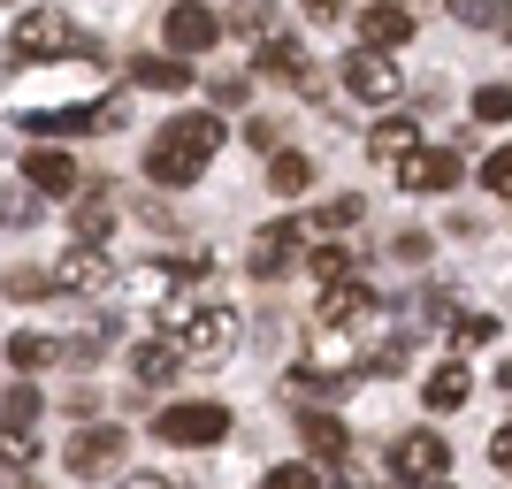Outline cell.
<instances>
[{"label": "cell", "mask_w": 512, "mask_h": 489, "mask_svg": "<svg viewBox=\"0 0 512 489\" xmlns=\"http://www.w3.org/2000/svg\"><path fill=\"white\" fill-rule=\"evenodd\" d=\"M222 115H176L161 138L146 146V176L161 184V192H192L199 176H207V161L222 153Z\"/></svg>", "instance_id": "6da1fadb"}, {"label": "cell", "mask_w": 512, "mask_h": 489, "mask_svg": "<svg viewBox=\"0 0 512 489\" xmlns=\"http://www.w3.org/2000/svg\"><path fill=\"white\" fill-rule=\"evenodd\" d=\"M230 428H237V421H230V405H214V398H192V405H169L153 436H161V444H184V451H207V444H222Z\"/></svg>", "instance_id": "7a4b0ae2"}, {"label": "cell", "mask_w": 512, "mask_h": 489, "mask_svg": "<svg viewBox=\"0 0 512 489\" xmlns=\"http://www.w3.org/2000/svg\"><path fill=\"white\" fill-rule=\"evenodd\" d=\"M344 92L367 107H390V100H406V69L390 62L383 46H352V62H344Z\"/></svg>", "instance_id": "3957f363"}, {"label": "cell", "mask_w": 512, "mask_h": 489, "mask_svg": "<svg viewBox=\"0 0 512 489\" xmlns=\"http://www.w3.org/2000/svg\"><path fill=\"white\" fill-rule=\"evenodd\" d=\"M169 337H176L184 360H207V352H222V344L237 337V314H230V306H176Z\"/></svg>", "instance_id": "277c9868"}, {"label": "cell", "mask_w": 512, "mask_h": 489, "mask_svg": "<svg viewBox=\"0 0 512 489\" xmlns=\"http://www.w3.org/2000/svg\"><path fill=\"white\" fill-rule=\"evenodd\" d=\"M123 428H107V421H92V428H77V436H69L62 444V467L69 474H85V482H100V474H115L123 467Z\"/></svg>", "instance_id": "5b68a950"}, {"label": "cell", "mask_w": 512, "mask_h": 489, "mask_svg": "<svg viewBox=\"0 0 512 489\" xmlns=\"http://www.w3.org/2000/svg\"><path fill=\"white\" fill-rule=\"evenodd\" d=\"M77 46V23L62 8H23L16 16V62H46V54H69Z\"/></svg>", "instance_id": "8992f818"}, {"label": "cell", "mask_w": 512, "mask_h": 489, "mask_svg": "<svg viewBox=\"0 0 512 489\" xmlns=\"http://www.w3.org/2000/svg\"><path fill=\"white\" fill-rule=\"evenodd\" d=\"M23 130H39V138H77V130H123V100H85V107H39V115H23Z\"/></svg>", "instance_id": "52a82bcc"}, {"label": "cell", "mask_w": 512, "mask_h": 489, "mask_svg": "<svg viewBox=\"0 0 512 489\" xmlns=\"http://www.w3.org/2000/svg\"><path fill=\"white\" fill-rule=\"evenodd\" d=\"M390 169H398V184H406L413 199H436V192H451V184H459V153H444V146H413V153H398Z\"/></svg>", "instance_id": "ba28073f"}, {"label": "cell", "mask_w": 512, "mask_h": 489, "mask_svg": "<svg viewBox=\"0 0 512 489\" xmlns=\"http://www.w3.org/2000/svg\"><path fill=\"white\" fill-rule=\"evenodd\" d=\"M161 39H169V54H207V46L222 39V16L199 8V0H176L169 16H161Z\"/></svg>", "instance_id": "9c48e42d"}, {"label": "cell", "mask_w": 512, "mask_h": 489, "mask_svg": "<svg viewBox=\"0 0 512 489\" xmlns=\"http://www.w3.org/2000/svg\"><path fill=\"white\" fill-rule=\"evenodd\" d=\"M413 31H421V16H413L406 0H367V8H360V46H383V54H398Z\"/></svg>", "instance_id": "30bf717a"}, {"label": "cell", "mask_w": 512, "mask_h": 489, "mask_svg": "<svg viewBox=\"0 0 512 489\" xmlns=\"http://www.w3.org/2000/svg\"><path fill=\"white\" fill-rule=\"evenodd\" d=\"M54 291H107V283H115V260L100 253V245H85V237H77V245H69L62 260H54Z\"/></svg>", "instance_id": "8fae6325"}, {"label": "cell", "mask_w": 512, "mask_h": 489, "mask_svg": "<svg viewBox=\"0 0 512 489\" xmlns=\"http://www.w3.org/2000/svg\"><path fill=\"white\" fill-rule=\"evenodd\" d=\"M299 253H306V222H268V230L253 237L245 268H253V276H283V268H291Z\"/></svg>", "instance_id": "7c38bea8"}, {"label": "cell", "mask_w": 512, "mask_h": 489, "mask_svg": "<svg viewBox=\"0 0 512 489\" xmlns=\"http://www.w3.org/2000/svg\"><path fill=\"white\" fill-rule=\"evenodd\" d=\"M390 467H398V482H436V474L451 467V444L444 436H398Z\"/></svg>", "instance_id": "4fadbf2b"}, {"label": "cell", "mask_w": 512, "mask_h": 489, "mask_svg": "<svg viewBox=\"0 0 512 489\" xmlns=\"http://www.w3.org/2000/svg\"><path fill=\"white\" fill-rule=\"evenodd\" d=\"M383 314V306H375V291H367V283H329V291H321V321H329V329H360V321H375Z\"/></svg>", "instance_id": "5bb4252c"}, {"label": "cell", "mask_w": 512, "mask_h": 489, "mask_svg": "<svg viewBox=\"0 0 512 489\" xmlns=\"http://www.w3.org/2000/svg\"><path fill=\"white\" fill-rule=\"evenodd\" d=\"M23 184H31V192L69 199V192H77V161H69L62 146H31V161H23Z\"/></svg>", "instance_id": "9a60e30c"}, {"label": "cell", "mask_w": 512, "mask_h": 489, "mask_svg": "<svg viewBox=\"0 0 512 489\" xmlns=\"http://www.w3.org/2000/svg\"><path fill=\"white\" fill-rule=\"evenodd\" d=\"M467 398H474V375H467V360L428 367V383H421V405H428V413H459Z\"/></svg>", "instance_id": "2e32d148"}, {"label": "cell", "mask_w": 512, "mask_h": 489, "mask_svg": "<svg viewBox=\"0 0 512 489\" xmlns=\"http://www.w3.org/2000/svg\"><path fill=\"white\" fill-rule=\"evenodd\" d=\"M299 444L314 451V459H344V451H352V428H344L337 413H321V405H314V413H299Z\"/></svg>", "instance_id": "e0dca14e"}, {"label": "cell", "mask_w": 512, "mask_h": 489, "mask_svg": "<svg viewBox=\"0 0 512 489\" xmlns=\"http://www.w3.org/2000/svg\"><path fill=\"white\" fill-rule=\"evenodd\" d=\"M176 367H184L176 337H161V344H138V352H130V375H138L146 390H169V383H176Z\"/></svg>", "instance_id": "ac0fdd59"}, {"label": "cell", "mask_w": 512, "mask_h": 489, "mask_svg": "<svg viewBox=\"0 0 512 489\" xmlns=\"http://www.w3.org/2000/svg\"><path fill=\"white\" fill-rule=\"evenodd\" d=\"M260 69H268V77H283V85H314V62H306L299 54V39H276V31H268V46H260Z\"/></svg>", "instance_id": "d6986e66"}, {"label": "cell", "mask_w": 512, "mask_h": 489, "mask_svg": "<svg viewBox=\"0 0 512 489\" xmlns=\"http://www.w3.org/2000/svg\"><path fill=\"white\" fill-rule=\"evenodd\" d=\"M130 77H138L146 92H184V85H192V69L176 62V54H138V62H130Z\"/></svg>", "instance_id": "ffe728a7"}, {"label": "cell", "mask_w": 512, "mask_h": 489, "mask_svg": "<svg viewBox=\"0 0 512 489\" xmlns=\"http://www.w3.org/2000/svg\"><path fill=\"white\" fill-rule=\"evenodd\" d=\"M344 383H352L344 367H291V405H299V398H306V405H329Z\"/></svg>", "instance_id": "44dd1931"}, {"label": "cell", "mask_w": 512, "mask_h": 489, "mask_svg": "<svg viewBox=\"0 0 512 489\" xmlns=\"http://www.w3.org/2000/svg\"><path fill=\"white\" fill-rule=\"evenodd\" d=\"M268 192H276V199L314 192V161H306V153H276V161H268Z\"/></svg>", "instance_id": "7402d4cb"}, {"label": "cell", "mask_w": 512, "mask_h": 489, "mask_svg": "<svg viewBox=\"0 0 512 489\" xmlns=\"http://www.w3.org/2000/svg\"><path fill=\"white\" fill-rule=\"evenodd\" d=\"M413 146H421V130H413V123H398V115L367 130V153H375V161H398V153H413Z\"/></svg>", "instance_id": "603a6c76"}, {"label": "cell", "mask_w": 512, "mask_h": 489, "mask_svg": "<svg viewBox=\"0 0 512 489\" xmlns=\"http://www.w3.org/2000/svg\"><path fill=\"white\" fill-rule=\"evenodd\" d=\"M314 276H321V291L344 283V276H360V253H352V245H314Z\"/></svg>", "instance_id": "cb8c5ba5"}, {"label": "cell", "mask_w": 512, "mask_h": 489, "mask_svg": "<svg viewBox=\"0 0 512 489\" xmlns=\"http://www.w3.org/2000/svg\"><path fill=\"white\" fill-rule=\"evenodd\" d=\"M8 360H16V367H54V360H62V344L39 337V329H23V337H8Z\"/></svg>", "instance_id": "d4e9b609"}, {"label": "cell", "mask_w": 512, "mask_h": 489, "mask_svg": "<svg viewBox=\"0 0 512 489\" xmlns=\"http://www.w3.org/2000/svg\"><path fill=\"white\" fill-rule=\"evenodd\" d=\"M39 383H16V390H8V398H0V421H8V428H31V421H39Z\"/></svg>", "instance_id": "484cf974"}, {"label": "cell", "mask_w": 512, "mask_h": 489, "mask_svg": "<svg viewBox=\"0 0 512 489\" xmlns=\"http://www.w3.org/2000/svg\"><path fill=\"white\" fill-rule=\"evenodd\" d=\"M451 16L467 31H505V0H451Z\"/></svg>", "instance_id": "4316f807"}, {"label": "cell", "mask_w": 512, "mask_h": 489, "mask_svg": "<svg viewBox=\"0 0 512 489\" xmlns=\"http://www.w3.org/2000/svg\"><path fill=\"white\" fill-rule=\"evenodd\" d=\"M31 459H39V436H31V428H8V421H0V467H31Z\"/></svg>", "instance_id": "83f0119b"}, {"label": "cell", "mask_w": 512, "mask_h": 489, "mask_svg": "<svg viewBox=\"0 0 512 489\" xmlns=\"http://www.w3.org/2000/svg\"><path fill=\"white\" fill-rule=\"evenodd\" d=\"M39 222V199H31V184L23 192H0V230H31Z\"/></svg>", "instance_id": "f1b7e54d"}, {"label": "cell", "mask_w": 512, "mask_h": 489, "mask_svg": "<svg viewBox=\"0 0 512 489\" xmlns=\"http://www.w3.org/2000/svg\"><path fill=\"white\" fill-rule=\"evenodd\" d=\"M107 230H115V207H107V199H85V207H77V237H85V245H100Z\"/></svg>", "instance_id": "f546056e"}, {"label": "cell", "mask_w": 512, "mask_h": 489, "mask_svg": "<svg viewBox=\"0 0 512 489\" xmlns=\"http://www.w3.org/2000/svg\"><path fill=\"white\" fill-rule=\"evenodd\" d=\"M505 115H512V92L505 85H482V92H474V123H505Z\"/></svg>", "instance_id": "4dcf8cb0"}, {"label": "cell", "mask_w": 512, "mask_h": 489, "mask_svg": "<svg viewBox=\"0 0 512 489\" xmlns=\"http://www.w3.org/2000/svg\"><path fill=\"white\" fill-rule=\"evenodd\" d=\"M390 253H398V260H413V268H421V260L436 253V237H428V230H398V245H390Z\"/></svg>", "instance_id": "1f68e13d"}, {"label": "cell", "mask_w": 512, "mask_h": 489, "mask_svg": "<svg viewBox=\"0 0 512 489\" xmlns=\"http://www.w3.org/2000/svg\"><path fill=\"white\" fill-rule=\"evenodd\" d=\"M497 329H505V321H497V314H467V321H459V344H467V352H474V344H490Z\"/></svg>", "instance_id": "d6a6232c"}, {"label": "cell", "mask_w": 512, "mask_h": 489, "mask_svg": "<svg viewBox=\"0 0 512 489\" xmlns=\"http://www.w3.org/2000/svg\"><path fill=\"white\" fill-rule=\"evenodd\" d=\"M237 31H253V39H268V31H276V8H268V0H253V8H237Z\"/></svg>", "instance_id": "836d02e7"}, {"label": "cell", "mask_w": 512, "mask_h": 489, "mask_svg": "<svg viewBox=\"0 0 512 489\" xmlns=\"http://www.w3.org/2000/svg\"><path fill=\"white\" fill-rule=\"evenodd\" d=\"M276 138H283V123H276V115H253V123H245V146L276 153Z\"/></svg>", "instance_id": "e575fe53"}, {"label": "cell", "mask_w": 512, "mask_h": 489, "mask_svg": "<svg viewBox=\"0 0 512 489\" xmlns=\"http://www.w3.org/2000/svg\"><path fill=\"white\" fill-rule=\"evenodd\" d=\"M314 222H321V230H344V222H360V199H329Z\"/></svg>", "instance_id": "d590c367"}, {"label": "cell", "mask_w": 512, "mask_h": 489, "mask_svg": "<svg viewBox=\"0 0 512 489\" xmlns=\"http://www.w3.org/2000/svg\"><path fill=\"white\" fill-rule=\"evenodd\" d=\"M268 489H321V474L314 467H276V474H268Z\"/></svg>", "instance_id": "8d00e7d4"}, {"label": "cell", "mask_w": 512, "mask_h": 489, "mask_svg": "<svg viewBox=\"0 0 512 489\" xmlns=\"http://www.w3.org/2000/svg\"><path fill=\"white\" fill-rule=\"evenodd\" d=\"M512 184V153H490V161H482V192H505Z\"/></svg>", "instance_id": "74e56055"}, {"label": "cell", "mask_w": 512, "mask_h": 489, "mask_svg": "<svg viewBox=\"0 0 512 489\" xmlns=\"http://www.w3.org/2000/svg\"><path fill=\"white\" fill-rule=\"evenodd\" d=\"M214 100H222V107H245V100H253V77H222V85H214Z\"/></svg>", "instance_id": "f35d334b"}, {"label": "cell", "mask_w": 512, "mask_h": 489, "mask_svg": "<svg viewBox=\"0 0 512 489\" xmlns=\"http://www.w3.org/2000/svg\"><path fill=\"white\" fill-rule=\"evenodd\" d=\"M123 489H176V482H161V474H130Z\"/></svg>", "instance_id": "ab89813d"}, {"label": "cell", "mask_w": 512, "mask_h": 489, "mask_svg": "<svg viewBox=\"0 0 512 489\" xmlns=\"http://www.w3.org/2000/svg\"><path fill=\"white\" fill-rule=\"evenodd\" d=\"M428 489H451V482H444V474H436V482H428Z\"/></svg>", "instance_id": "60d3db41"}, {"label": "cell", "mask_w": 512, "mask_h": 489, "mask_svg": "<svg viewBox=\"0 0 512 489\" xmlns=\"http://www.w3.org/2000/svg\"><path fill=\"white\" fill-rule=\"evenodd\" d=\"M352 489H383V482H352Z\"/></svg>", "instance_id": "b9f144b4"}, {"label": "cell", "mask_w": 512, "mask_h": 489, "mask_svg": "<svg viewBox=\"0 0 512 489\" xmlns=\"http://www.w3.org/2000/svg\"><path fill=\"white\" fill-rule=\"evenodd\" d=\"M16 489H39V482H16Z\"/></svg>", "instance_id": "7bdbcfd3"}]
</instances>
